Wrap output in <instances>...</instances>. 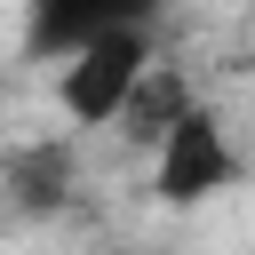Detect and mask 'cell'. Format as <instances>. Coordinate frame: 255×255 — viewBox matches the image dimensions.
I'll list each match as a JSON object with an SVG mask.
<instances>
[{"label":"cell","mask_w":255,"mask_h":255,"mask_svg":"<svg viewBox=\"0 0 255 255\" xmlns=\"http://www.w3.org/2000/svg\"><path fill=\"white\" fill-rule=\"evenodd\" d=\"M151 64H159V16L112 32V40H96V48H80V56L56 72V112H64L72 128H120V112H128L135 88L151 80Z\"/></svg>","instance_id":"obj_1"},{"label":"cell","mask_w":255,"mask_h":255,"mask_svg":"<svg viewBox=\"0 0 255 255\" xmlns=\"http://www.w3.org/2000/svg\"><path fill=\"white\" fill-rule=\"evenodd\" d=\"M231 183H239V143L223 128V112L215 104H191L159 135V151H151V199L159 207H207Z\"/></svg>","instance_id":"obj_2"},{"label":"cell","mask_w":255,"mask_h":255,"mask_svg":"<svg viewBox=\"0 0 255 255\" xmlns=\"http://www.w3.org/2000/svg\"><path fill=\"white\" fill-rule=\"evenodd\" d=\"M128 24H151V8H135V0H104V8H88V0H40L24 16V48L64 72L80 48H96V40L128 32Z\"/></svg>","instance_id":"obj_3"},{"label":"cell","mask_w":255,"mask_h":255,"mask_svg":"<svg viewBox=\"0 0 255 255\" xmlns=\"http://www.w3.org/2000/svg\"><path fill=\"white\" fill-rule=\"evenodd\" d=\"M191 104H199V96L183 88V72H175V64H151V80L135 88V104L120 112V135H128V143H151V151H159V135H167V128H175V120H183Z\"/></svg>","instance_id":"obj_5"},{"label":"cell","mask_w":255,"mask_h":255,"mask_svg":"<svg viewBox=\"0 0 255 255\" xmlns=\"http://www.w3.org/2000/svg\"><path fill=\"white\" fill-rule=\"evenodd\" d=\"M0 183H8L16 215H64L72 191H80V151L64 135H32V143H16L0 159Z\"/></svg>","instance_id":"obj_4"}]
</instances>
